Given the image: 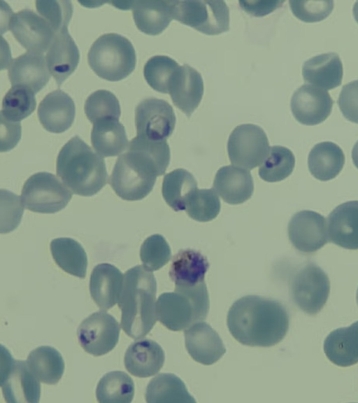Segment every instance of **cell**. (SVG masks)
<instances>
[{"label": "cell", "mask_w": 358, "mask_h": 403, "mask_svg": "<svg viewBox=\"0 0 358 403\" xmlns=\"http://www.w3.org/2000/svg\"><path fill=\"white\" fill-rule=\"evenodd\" d=\"M345 164V155L341 148L330 141L316 144L310 151L308 158L310 174L322 181L331 180L338 175Z\"/></svg>", "instance_id": "cell-31"}, {"label": "cell", "mask_w": 358, "mask_h": 403, "mask_svg": "<svg viewBox=\"0 0 358 403\" xmlns=\"http://www.w3.org/2000/svg\"><path fill=\"white\" fill-rule=\"evenodd\" d=\"M289 3L293 14L306 22L325 19L334 8L333 1H289Z\"/></svg>", "instance_id": "cell-45"}, {"label": "cell", "mask_w": 358, "mask_h": 403, "mask_svg": "<svg viewBox=\"0 0 358 403\" xmlns=\"http://www.w3.org/2000/svg\"><path fill=\"white\" fill-rule=\"evenodd\" d=\"M140 257L143 267L150 271L159 270L171 257L170 246L163 236L155 234L148 237L142 243Z\"/></svg>", "instance_id": "cell-42"}, {"label": "cell", "mask_w": 358, "mask_h": 403, "mask_svg": "<svg viewBox=\"0 0 358 403\" xmlns=\"http://www.w3.org/2000/svg\"><path fill=\"white\" fill-rule=\"evenodd\" d=\"M120 332V325L116 319L104 311H99L81 322L77 337L80 345L87 353L101 356L115 347Z\"/></svg>", "instance_id": "cell-12"}, {"label": "cell", "mask_w": 358, "mask_h": 403, "mask_svg": "<svg viewBox=\"0 0 358 403\" xmlns=\"http://www.w3.org/2000/svg\"><path fill=\"white\" fill-rule=\"evenodd\" d=\"M122 273L109 263L95 266L90 279L92 298L102 310H108L119 301L123 284Z\"/></svg>", "instance_id": "cell-25"}, {"label": "cell", "mask_w": 358, "mask_h": 403, "mask_svg": "<svg viewBox=\"0 0 358 403\" xmlns=\"http://www.w3.org/2000/svg\"><path fill=\"white\" fill-rule=\"evenodd\" d=\"M157 176L152 164L137 152L127 148L116 160L109 184L122 199L138 201L152 191Z\"/></svg>", "instance_id": "cell-6"}, {"label": "cell", "mask_w": 358, "mask_h": 403, "mask_svg": "<svg viewBox=\"0 0 358 403\" xmlns=\"http://www.w3.org/2000/svg\"><path fill=\"white\" fill-rule=\"evenodd\" d=\"M324 351L327 358L339 367H350L358 362V320L349 327L332 331L325 339Z\"/></svg>", "instance_id": "cell-28"}, {"label": "cell", "mask_w": 358, "mask_h": 403, "mask_svg": "<svg viewBox=\"0 0 358 403\" xmlns=\"http://www.w3.org/2000/svg\"><path fill=\"white\" fill-rule=\"evenodd\" d=\"M213 188L220 197L230 204L248 200L254 191V182L248 169L235 165L221 167L216 173Z\"/></svg>", "instance_id": "cell-23"}, {"label": "cell", "mask_w": 358, "mask_h": 403, "mask_svg": "<svg viewBox=\"0 0 358 403\" xmlns=\"http://www.w3.org/2000/svg\"><path fill=\"white\" fill-rule=\"evenodd\" d=\"M197 189L193 175L184 169H177L164 177L162 192L166 204L175 211L185 210L186 204Z\"/></svg>", "instance_id": "cell-35"}, {"label": "cell", "mask_w": 358, "mask_h": 403, "mask_svg": "<svg viewBox=\"0 0 358 403\" xmlns=\"http://www.w3.org/2000/svg\"><path fill=\"white\" fill-rule=\"evenodd\" d=\"M334 101L329 92L321 87L305 84L297 89L290 102L295 119L306 125H315L330 115Z\"/></svg>", "instance_id": "cell-16"}, {"label": "cell", "mask_w": 358, "mask_h": 403, "mask_svg": "<svg viewBox=\"0 0 358 403\" xmlns=\"http://www.w3.org/2000/svg\"><path fill=\"white\" fill-rule=\"evenodd\" d=\"M50 248L55 262L62 270L72 276L85 278L87 257L80 243L71 238L62 237L53 239Z\"/></svg>", "instance_id": "cell-34"}, {"label": "cell", "mask_w": 358, "mask_h": 403, "mask_svg": "<svg viewBox=\"0 0 358 403\" xmlns=\"http://www.w3.org/2000/svg\"><path fill=\"white\" fill-rule=\"evenodd\" d=\"M87 60L90 67L100 78L118 81L135 69L136 57L131 43L117 34H105L92 45Z\"/></svg>", "instance_id": "cell-5"}, {"label": "cell", "mask_w": 358, "mask_h": 403, "mask_svg": "<svg viewBox=\"0 0 358 403\" xmlns=\"http://www.w3.org/2000/svg\"><path fill=\"white\" fill-rule=\"evenodd\" d=\"M13 86H22L34 94L41 90L50 78L43 54L27 52L11 60L8 71Z\"/></svg>", "instance_id": "cell-18"}, {"label": "cell", "mask_w": 358, "mask_h": 403, "mask_svg": "<svg viewBox=\"0 0 358 403\" xmlns=\"http://www.w3.org/2000/svg\"><path fill=\"white\" fill-rule=\"evenodd\" d=\"M165 354L156 341L145 339L133 342L127 349L124 363L132 375L146 378L157 374L164 365Z\"/></svg>", "instance_id": "cell-24"}, {"label": "cell", "mask_w": 358, "mask_h": 403, "mask_svg": "<svg viewBox=\"0 0 358 403\" xmlns=\"http://www.w3.org/2000/svg\"><path fill=\"white\" fill-rule=\"evenodd\" d=\"M38 13L52 28L55 34L67 29L73 13L70 1H36Z\"/></svg>", "instance_id": "cell-43"}, {"label": "cell", "mask_w": 358, "mask_h": 403, "mask_svg": "<svg viewBox=\"0 0 358 403\" xmlns=\"http://www.w3.org/2000/svg\"><path fill=\"white\" fill-rule=\"evenodd\" d=\"M91 143L101 156L114 157L125 151L129 142L119 120L110 118L93 124Z\"/></svg>", "instance_id": "cell-30"}, {"label": "cell", "mask_w": 358, "mask_h": 403, "mask_svg": "<svg viewBox=\"0 0 358 403\" xmlns=\"http://www.w3.org/2000/svg\"><path fill=\"white\" fill-rule=\"evenodd\" d=\"M338 104L347 120L358 123V80L343 85L338 97Z\"/></svg>", "instance_id": "cell-46"}, {"label": "cell", "mask_w": 358, "mask_h": 403, "mask_svg": "<svg viewBox=\"0 0 358 403\" xmlns=\"http://www.w3.org/2000/svg\"><path fill=\"white\" fill-rule=\"evenodd\" d=\"M185 342L189 355L196 362L210 365L219 360L226 348L219 334L210 325L196 322L185 330Z\"/></svg>", "instance_id": "cell-17"}, {"label": "cell", "mask_w": 358, "mask_h": 403, "mask_svg": "<svg viewBox=\"0 0 358 403\" xmlns=\"http://www.w3.org/2000/svg\"><path fill=\"white\" fill-rule=\"evenodd\" d=\"M38 118L48 132L62 133L69 129L74 120L76 107L72 98L57 90L48 94L38 108Z\"/></svg>", "instance_id": "cell-19"}, {"label": "cell", "mask_w": 358, "mask_h": 403, "mask_svg": "<svg viewBox=\"0 0 358 403\" xmlns=\"http://www.w3.org/2000/svg\"><path fill=\"white\" fill-rule=\"evenodd\" d=\"M353 15L355 19L358 22V1L355 2L353 7Z\"/></svg>", "instance_id": "cell-50"}, {"label": "cell", "mask_w": 358, "mask_h": 403, "mask_svg": "<svg viewBox=\"0 0 358 403\" xmlns=\"http://www.w3.org/2000/svg\"><path fill=\"white\" fill-rule=\"evenodd\" d=\"M72 197L69 190L53 174L38 172L24 183L21 200L33 212L55 213L64 208Z\"/></svg>", "instance_id": "cell-8"}, {"label": "cell", "mask_w": 358, "mask_h": 403, "mask_svg": "<svg viewBox=\"0 0 358 403\" xmlns=\"http://www.w3.org/2000/svg\"><path fill=\"white\" fill-rule=\"evenodd\" d=\"M20 138V122L10 121L1 116V152H7L13 148Z\"/></svg>", "instance_id": "cell-47"}, {"label": "cell", "mask_w": 358, "mask_h": 403, "mask_svg": "<svg viewBox=\"0 0 358 403\" xmlns=\"http://www.w3.org/2000/svg\"><path fill=\"white\" fill-rule=\"evenodd\" d=\"M1 388L6 402L37 403L41 396L39 381L30 370L27 361L14 360L1 346Z\"/></svg>", "instance_id": "cell-9"}, {"label": "cell", "mask_w": 358, "mask_h": 403, "mask_svg": "<svg viewBox=\"0 0 358 403\" xmlns=\"http://www.w3.org/2000/svg\"><path fill=\"white\" fill-rule=\"evenodd\" d=\"M45 59L49 71L59 87L76 70L80 60L78 48L68 29L55 34Z\"/></svg>", "instance_id": "cell-22"}, {"label": "cell", "mask_w": 358, "mask_h": 403, "mask_svg": "<svg viewBox=\"0 0 358 403\" xmlns=\"http://www.w3.org/2000/svg\"><path fill=\"white\" fill-rule=\"evenodd\" d=\"M20 197L7 190H1V233L15 229L21 221L24 207Z\"/></svg>", "instance_id": "cell-44"}, {"label": "cell", "mask_w": 358, "mask_h": 403, "mask_svg": "<svg viewBox=\"0 0 358 403\" xmlns=\"http://www.w3.org/2000/svg\"><path fill=\"white\" fill-rule=\"evenodd\" d=\"M27 363L37 379L48 385H55L59 382L65 367L60 353L49 346H41L31 351Z\"/></svg>", "instance_id": "cell-33"}, {"label": "cell", "mask_w": 358, "mask_h": 403, "mask_svg": "<svg viewBox=\"0 0 358 403\" xmlns=\"http://www.w3.org/2000/svg\"><path fill=\"white\" fill-rule=\"evenodd\" d=\"M36 106L35 94L31 90L22 86H12L3 98L1 116L10 121L20 122L31 115Z\"/></svg>", "instance_id": "cell-38"}, {"label": "cell", "mask_w": 358, "mask_h": 403, "mask_svg": "<svg viewBox=\"0 0 358 403\" xmlns=\"http://www.w3.org/2000/svg\"><path fill=\"white\" fill-rule=\"evenodd\" d=\"M156 293L155 277L143 266H135L124 273L117 304L121 327L131 338H143L156 323Z\"/></svg>", "instance_id": "cell-2"}, {"label": "cell", "mask_w": 358, "mask_h": 403, "mask_svg": "<svg viewBox=\"0 0 358 403\" xmlns=\"http://www.w3.org/2000/svg\"><path fill=\"white\" fill-rule=\"evenodd\" d=\"M227 327L233 337L243 345L270 347L287 334L289 316L286 307L274 299L247 295L229 308Z\"/></svg>", "instance_id": "cell-1"}, {"label": "cell", "mask_w": 358, "mask_h": 403, "mask_svg": "<svg viewBox=\"0 0 358 403\" xmlns=\"http://www.w3.org/2000/svg\"><path fill=\"white\" fill-rule=\"evenodd\" d=\"M330 291L327 274L317 264L309 262L293 276L290 295L294 303L303 312L316 315L324 306Z\"/></svg>", "instance_id": "cell-10"}, {"label": "cell", "mask_w": 358, "mask_h": 403, "mask_svg": "<svg viewBox=\"0 0 358 403\" xmlns=\"http://www.w3.org/2000/svg\"><path fill=\"white\" fill-rule=\"evenodd\" d=\"M295 157L287 148L274 146L259 168V176L267 182H278L287 178L293 171Z\"/></svg>", "instance_id": "cell-37"}, {"label": "cell", "mask_w": 358, "mask_h": 403, "mask_svg": "<svg viewBox=\"0 0 358 403\" xmlns=\"http://www.w3.org/2000/svg\"><path fill=\"white\" fill-rule=\"evenodd\" d=\"M210 307L206 283L194 286H175L174 292H164L156 302L157 320L172 331L185 330L202 321Z\"/></svg>", "instance_id": "cell-4"}, {"label": "cell", "mask_w": 358, "mask_h": 403, "mask_svg": "<svg viewBox=\"0 0 358 403\" xmlns=\"http://www.w3.org/2000/svg\"><path fill=\"white\" fill-rule=\"evenodd\" d=\"M56 170L65 185L80 196L96 194L108 182L103 157L78 136L71 138L60 150Z\"/></svg>", "instance_id": "cell-3"}, {"label": "cell", "mask_w": 358, "mask_h": 403, "mask_svg": "<svg viewBox=\"0 0 358 403\" xmlns=\"http://www.w3.org/2000/svg\"><path fill=\"white\" fill-rule=\"evenodd\" d=\"M134 395L132 379L121 371L110 372L99 380L96 397L100 403H130Z\"/></svg>", "instance_id": "cell-36"}, {"label": "cell", "mask_w": 358, "mask_h": 403, "mask_svg": "<svg viewBox=\"0 0 358 403\" xmlns=\"http://www.w3.org/2000/svg\"><path fill=\"white\" fill-rule=\"evenodd\" d=\"M288 236L292 246L299 251L316 252L329 241L326 220L315 211H301L289 222Z\"/></svg>", "instance_id": "cell-15"}, {"label": "cell", "mask_w": 358, "mask_h": 403, "mask_svg": "<svg viewBox=\"0 0 358 403\" xmlns=\"http://www.w3.org/2000/svg\"><path fill=\"white\" fill-rule=\"evenodd\" d=\"M176 118L172 106L165 100L148 98L135 110L137 136L152 141H166L173 133Z\"/></svg>", "instance_id": "cell-13"}, {"label": "cell", "mask_w": 358, "mask_h": 403, "mask_svg": "<svg viewBox=\"0 0 358 403\" xmlns=\"http://www.w3.org/2000/svg\"><path fill=\"white\" fill-rule=\"evenodd\" d=\"M179 64L165 55H156L150 58L143 69V75L148 84L155 90L169 93L173 76Z\"/></svg>", "instance_id": "cell-39"}, {"label": "cell", "mask_w": 358, "mask_h": 403, "mask_svg": "<svg viewBox=\"0 0 358 403\" xmlns=\"http://www.w3.org/2000/svg\"><path fill=\"white\" fill-rule=\"evenodd\" d=\"M130 3L136 26L146 34H161L173 20L170 1H134Z\"/></svg>", "instance_id": "cell-29"}, {"label": "cell", "mask_w": 358, "mask_h": 403, "mask_svg": "<svg viewBox=\"0 0 358 403\" xmlns=\"http://www.w3.org/2000/svg\"><path fill=\"white\" fill-rule=\"evenodd\" d=\"M329 241L340 247L358 249V201L336 206L328 215Z\"/></svg>", "instance_id": "cell-21"}, {"label": "cell", "mask_w": 358, "mask_h": 403, "mask_svg": "<svg viewBox=\"0 0 358 403\" xmlns=\"http://www.w3.org/2000/svg\"><path fill=\"white\" fill-rule=\"evenodd\" d=\"M356 299H357V302L358 304V289H357V294H356Z\"/></svg>", "instance_id": "cell-51"}, {"label": "cell", "mask_w": 358, "mask_h": 403, "mask_svg": "<svg viewBox=\"0 0 358 403\" xmlns=\"http://www.w3.org/2000/svg\"><path fill=\"white\" fill-rule=\"evenodd\" d=\"M302 75L306 83L326 90L338 87L343 78V65L336 52L323 53L306 61Z\"/></svg>", "instance_id": "cell-27"}, {"label": "cell", "mask_w": 358, "mask_h": 403, "mask_svg": "<svg viewBox=\"0 0 358 403\" xmlns=\"http://www.w3.org/2000/svg\"><path fill=\"white\" fill-rule=\"evenodd\" d=\"M208 268L206 256L196 250L185 248L173 256L169 274L175 286H194L205 282Z\"/></svg>", "instance_id": "cell-26"}, {"label": "cell", "mask_w": 358, "mask_h": 403, "mask_svg": "<svg viewBox=\"0 0 358 403\" xmlns=\"http://www.w3.org/2000/svg\"><path fill=\"white\" fill-rule=\"evenodd\" d=\"M284 1H240L241 7L248 13L257 17L264 16L279 8Z\"/></svg>", "instance_id": "cell-48"}, {"label": "cell", "mask_w": 358, "mask_h": 403, "mask_svg": "<svg viewBox=\"0 0 358 403\" xmlns=\"http://www.w3.org/2000/svg\"><path fill=\"white\" fill-rule=\"evenodd\" d=\"M220 201L213 189H196L188 199L185 211L187 215L199 222H209L220 211Z\"/></svg>", "instance_id": "cell-40"}, {"label": "cell", "mask_w": 358, "mask_h": 403, "mask_svg": "<svg viewBox=\"0 0 358 403\" xmlns=\"http://www.w3.org/2000/svg\"><path fill=\"white\" fill-rule=\"evenodd\" d=\"M352 158L355 166L358 169V141L352 148Z\"/></svg>", "instance_id": "cell-49"}, {"label": "cell", "mask_w": 358, "mask_h": 403, "mask_svg": "<svg viewBox=\"0 0 358 403\" xmlns=\"http://www.w3.org/2000/svg\"><path fill=\"white\" fill-rule=\"evenodd\" d=\"M85 113L93 124L103 119H117L121 114L118 99L111 92L99 90L91 94L85 103Z\"/></svg>", "instance_id": "cell-41"}, {"label": "cell", "mask_w": 358, "mask_h": 403, "mask_svg": "<svg viewBox=\"0 0 358 403\" xmlns=\"http://www.w3.org/2000/svg\"><path fill=\"white\" fill-rule=\"evenodd\" d=\"M8 24L15 39L30 52L48 51L55 35L48 22L29 9L11 15Z\"/></svg>", "instance_id": "cell-14"}, {"label": "cell", "mask_w": 358, "mask_h": 403, "mask_svg": "<svg viewBox=\"0 0 358 403\" xmlns=\"http://www.w3.org/2000/svg\"><path fill=\"white\" fill-rule=\"evenodd\" d=\"M269 150L266 133L262 127L252 124L237 126L231 133L227 143L231 164L248 170L261 165Z\"/></svg>", "instance_id": "cell-11"}, {"label": "cell", "mask_w": 358, "mask_h": 403, "mask_svg": "<svg viewBox=\"0 0 358 403\" xmlns=\"http://www.w3.org/2000/svg\"><path fill=\"white\" fill-rule=\"evenodd\" d=\"M173 19L207 35L229 29V9L224 1H170Z\"/></svg>", "instance_id": "cell-7"}, {"label": "cell", "mask_w": 358, "mask_h": 403, "mask_svg": "<svg viewBox=\"0 0 358 403\" xmlns=\"http://www.w3.org/2000/svg\"><path fill=\"white\" fill-rule=\"evenodd\" d=\"M203 89L200 73L185 64L175 73L169 94L173 104L190 117L202 99Z\"/></svg>", "instance_id": "cell-20"}, {"label": "cell", "mask_w": 358, "mask_h": 403, "mask_svg": "<svg viewBox=\"0 0 358 403\" xmlns=\"http://www.w3.org/2000/svg\"><path fill=\"white\" fill-rule=\"evenodd\" d=\"M148 403H195L183 381L171 373H161L148 383L145 394Z\"/></svg>", "instance_id": "cell-32"}]
</instances>
